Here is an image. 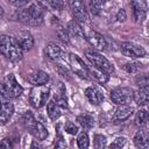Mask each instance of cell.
I'll return each instance as SVG.
<instances>
[{
  "label": "cell",
  "mask_w": 149,
  "mask_h": 149,
  "mask_svg": "<svg viewBox=\"0 0 149 149\" xmlns=\"http://www.w3.org/2000/svg\"><path fill=\"white\" fill-rule=\"evenodd\" d=\"M42 3L51 10H62L64 8V0H42Z\"/></svg>",
  "instance_id": "25"
},
{
  "label": "cell",
  "mask_w": 149,
  "mask_h": 149,
  "mask_svg": "<svg viewBox=\"0 0 149 149\" xmlns=\"http://www.w3.org/2000/svg\"><path fill=\"white\" fill-rule=\"evenodd\" d=\"M0 54L12 62L21 61L23 57V50L15 37L9 35H0Z\"/></svg>",
  "instance_id": "1"
},
{
  "label": "cell",
  "mask_w": 149,
  "mask_h": 149,
  "mask_svg": "<svg viewBox=\"0 0 149 149\" xmlns=\"http://www.w3.org/2000/svg\"><path fill=\"white\" fill-rule=\"evenodd\" d=\"M133 112H134L133 107H130L128 105H119V107L115 109V112L112 116V120H113V122H123L130 118Z\"/></svg>",
  "instance_id": "16"
},
{
  "label": "cell",
  "mask_w": 149,
  "mask_h": 149,
  "mask_svg": "<svg viewBox=\"0 0 149 149\" xmlns=\"http://www.w3.org/2000/svg\"><path fill=\"white\" fill-rule=\"evenodd\" d=\"M49 95H50V88L47 87L45 85L34 86L29 93V102L34 108H41L47 104Z\"/></svg>",
  "instance_id": "5"
},
{
  "label": "cell",
  "mask_w": 149,
  "mask_h": 149,
  "mask_svg": "<svg viewBox=\"0 0 149 149\" xmlns=\"http://www.w3.org/2000/svg\"><path fill=\"white\" fill-rule=\"evenodd\" d=\"M55 102L61 107V108H68V100H66V95H65V90L62 86L61 92H58L57 94H55Z\"/></svg>",
  "instance_id": "27"
},
{
  "label": "cell",
  "mask_w": 149,
  "mask_h": 149,
  "mask_svg": "<svg viewBox=\"0 0 149 149\" xmlns=\"http://www.w3.org/2000/svg\"><path fill=\"white\" fill-rule=\"evenodd\" d=\"M30 0H10V3L14 5L15 7H23L24 5H27Z\"/></svg>",
  "instance_id": "38"
},
{
  "label": "cell",
  "mask_w": 149,
  "mask_h": 149,
  "mask_svg": "<svg viewBox=\"0 0 149 149\" xmlns=\"http://www.w3.org/2000/svg\"><path fill=\"white\" fill-rule=\"evenodd\" d=\"M61 107L55 102V100H50L47 104V114L51 120H57L61 116Z\"/></svg>",
  "instance_id": "23"
},
{
  "label": "cell",
  "mask_w": 149,
  "mask_h": 149,
  "mask_svg": "<svg viewBox=\"0 0 149 149\" xmlns=\"http://www.w3.org/2000/svg\"><path fill=\"white\" fill-rule=\"evenodd\" d=\"M28 80L34 86L45 85L49 81V74L47 72L42 71V70H37V71H35V72H33L31 74L28 76Z\"/></svg>",
  "instance_id": "18"
},
{
  "label": "cell",
  "mask_w": 149,
  "mask_h": 149,
  "mask_svg": "<svg viewBox=\"0 0 149 149\" xmlns=\"http://www.w3.org/2000/svg\"><path fill=\"white\" fill-rule=\"evenodd\" d=\"M64 130L70 134V135H76L78 133V126L74 123V122H71V121H68L64 126Z\"/></svg>",
  "instance_id": "30"
},
{
  "label": "cell",
  "mask_w": 149,
  "mask_h": 149,
  "mask_svg": "<svg viewBox=\"0 0 149 149\" xmlns=\"http://www.w3.org/2000/svg\"><path fill=\"white\" fill-rule=\"evenodd\" d=\"M101 5H102L101 0H90V1H88L90 10H91V13L94 14V15H98V14L100 13V10H101Z\"/></svg>",
  "instance_id": "29"
},
{
  "label": "cell",
  "mask_w": 149,
  "mask_h": 149,
  "mask_svg": "<svg viewBox=\"0 0 149 149\" xmlns=\"http://www.w3.org/2000/svg\"><path fill=\"white\" fill-rule=\"evenodd\" d=\"M69 63L72 69V71L80 78L83 79H88V65L84 63V61L76 54H70L69 55Z\"/></svg>",
  "instance_id": "8"
},
{
  "label": "cell",
  "mask_w": 149,
  "mask_h": 149,
  "mask_svg": "<svg viewBox=\"0 0 149 149\" xmlns=\"http://www.w3.org/2000/svg\"><path fill=\"white\" fill-rule=\"evenodd\" d=\"M106 1H108V0H101V2L104 3V2H106Z\"/></svg>",
  "instance_id": "41"
},
{
  "label": "cell",
  "mask_w": 149,
  "mask_h": 149,
  "mask_svg": "<svg viewBox=\"0 0 149 149\" xmlns=\"http://www.w3.org/2000/svg\"><path fill=\"white\" fill-rule=\"evenodd\" d=\"M134 144L137 148L147 149L149 147V134L147 130H139L134 135Z\"/></svg>",
  "instance_id": "20"
},
{
  "label": "cell",
  "mask_w": 149,
  "mask_h": 149,
  "mask_svg": "<svg viewBox=\"0 0 149 149\" xmlns=\"http://www.w3.org/2000/svg\"><path fill=\"white\" fill-rule=\"evenodd\" d=\"M17 19L19 21H21L24 24L28 26H41L44 21V15H43V10L37 6V5H30L29 7L21 9L17 14Z\"/></svg>",
  "instance_id": "2"
},
{
  "label": "cell",
  "mask_w": 149,
  "mask_h": 149,
  "mask_svg": "<svg viewBox=\"0 0 149 149\" xmlns=\"http://www.w3.org/2000/svg\"><path fill=\"white\" fill-rule=\"evenodd\" d=\"M111 100L116 105H128L133 100V90L129 87H118L111 92Z\"/></svg>",
  "instance_id": "9"
},
{
  "label": "cell",
  "mask_w": 149,
  "mask_h": 149,
  "mask_svg": "<svg viewBox=\"0 0 149 149\" xmlns=\"http://www.w3.org/2000/svg\"><path fill=\"white\" fill-rule=\"evenodd\" d=\"M77 122L81 126L83 129L87 130L94 126V118L88 113H84V114H80L77 116Z\"/></svg>",
  "instance_id": "22"
},
{
  "label": "cell",
  "mask_w": 149,
  "mask_h": 149,
  "mask_svg": "<svg viewBox=\"0 0 149 149\" xmlns=\"http://www.w3.org/2000/svg\"><path fill=\"white\" fill-rule=\"evenodd\" d=\"M126 19H127L126 10H125V9H120V10L118 12V14H116V20H118L119 22H123Z\"/></svg>",
  "instance_id": "36"
},
{
  "label": "cell",
  "mask_w": 149,
  "mask_h": 149,
  "mask_svg": "<svg viewBox=\"0 0 149 149\" xmlns=\"http://www.w3.org/2000/svg\"><path fill=\"white\" fill-rule=\"evenodd\" d=\"M133 100H135V102L139 106L147 105V102L149 100V90H148V86H142L137 91L133 92Z\"/></svg>",
  "instance_id": "19"
},
{
  "label": "cell",
  "mask_w": 149,
  "mask_h": 149,
  "mask_svg": "<svg viewBox=\"0 0 149 149\" xmlns=\"http://www.w3.org/2000/svg\"><path fill=\"white\" fill-rule=\"evenodd\" d=\"M85 56L88 59V62L97 69L104 71L107 74H111L114 72V66L113 64L105 57L102 56L100 52L95 51V50H86L85 51Z\"/></svg>",
  "instance_id": "4"
},
{
  "label": "cell",
  "mask_w": 149,
  "mask_h": 149,
  "mask_svg": "<svg viewBox=\"0 0 149 149\" xmlns=\"http://www.w3.org/2000/svg\"><path fill=\"white\" fill-rule=\"evenodd\" d=\"M2 85L6 90V93H7L8 98H17L23 92V87L19 84V81L16 80V78L13 73H9L5 77V79L2 81Z\"/></svg>",
  "instance_id": "7"
},
{
  "label": "cell",
  "mask_w": 149,
  "mask_h": 149,
  "mask_svg": "<svg viewBox=\"0 0 149 149\" xmlns=\"http://www.w3.org/2000/svg\"><path fill=\"white\" fill-rule=\"evenodd\" d=\"M0 108H1V100H0Z\"/></svg>",
  "instance_id": "42"
},
{
  "label": "cell",
  "mask_w": 149,
  "mask_h": 149,
  "mask_svg": "<svg viewBox=\"0 0 149 149\" xmlns=\"http://www.w3.org/2000/svg\"><path fill=\"white\" fill-rule=\"evenodd\" d=\"M88 76H90V78H92L93 80H95L99 84H105L109 79L107 73H105L104 71H101V70H99V69H97L94 66L93 68L88 66Z\"/></svg>",
  "instance_id": "21"
},
{
  "label": "cell",
  "mask_w": 149,
  "mask_h": 149,
  "mask_svg": "<svg viewBox=\"0 0 149 149\" xmlns=\"http://www.w3.org/2000/svg\"><path fill=\"white\" fill-rule=\"evenodd\" d=\"M137 85L140 86V87H142V86H148V77L146 76V74H143L139 80H137Z\"/></svg>",
  "instance_id": "39"
},
{
  "label": "cell",
  "mask_w": 149,
  "mask_h": 149,
  "mask_svg": "<svg viewBox=\"0 0 149 149\" xmlns=\"http://www.w3.org/2000/svg\"><path fill=\"white\" fill-rule=\"evenodd\" d=\"M57 37L63 42V43H69L70 41V34L66 29H59L57 31Z\"/></svg>",
  "instance_id": "31"
},
{
  "label": "cell",
  "mask_w": 149,
  "mask_h": 149,
  "mask_svg": "<svg viewBox=\"0 0 149 149\" xmlns=\"http://www.w3.org/2000/svg\"><path fill=\"white\" fill-rule=\"evenodd\" d=\"M14 113V106L9 100L1 101L0 108V125H6Z\"/></svg>",
  "instance_id": "17"
},
{
  "label": "cell",
  "mask_w": 149,
  "mask_h": 149,
  "mask_svg": "<svg viewBox=\"0 0 149 149\" xmlns=\"http://www.w3.org/2000/svg\"><path fill=\"white\" fill-rule=\"evenodd\" d=\"M8 99L9 98H8L7 93H6V90H5L3 85H2V83H0V100L5 101V100H8Z\"/></svg>",
  "instance_id": "37"
},
{
  "label": "cell",
  "mask_w": 149,
  "mask_h": 149,
  "mask_svg": "<svg viewBox=\"0 0 149 149\" xmlns=\"http://www.w3.org/2000/svg\"><path fill=\"white\" fill-rule=\"evenodd\" d=\"M148 122V112L146 108H142L140 109L137 113H136V116H135V125L139 126V127H143L146 126Z\"/></svg>",
  "instance_id": "26"
},
{
  "label": "cell",
  "mask_w": 149,
  "mask_h": 149,
  "mask_svg": "<svg viewBox=\"0 0 149 149\" xmlns=\"http://www.w3.org/2000/svg\"><path fill=\"white\" fill-rule=\"evenodd\" d=\"M106 141H107L106 136H104V135H95L93 144H94L95 148H102V147L106 146Z\"/></svg>",
  "instance_id": "32"
},
{
  "label": "cell",
  "mask_w": 149,
  "mask_h": 149,
  "mask_svg": "<svg viewBox=\"0 0 149 149\" xmlns=\"http://www.w3.org/2000/svg\"><path fill=\"white\" fill-rule=\"evenodd\" d=\"M86 40L88 41V43L93 47V49L95 50H104L106 48V40L105 37L99 34L98 31L94 30H90L86 35H85Z\"/></svg>",
  "instance_id": "14"
},
{
  "label": "cell",
  "mask_w": 149,
  "mask_h": 149,
  "mask_svg": "<svg viewBox=\"0 0 149 149\" xmlns=\"http://www.w3.org/2000/svg\"><path fill=\"white\" fill-rule=\"evenodd\" d=\"M120 50L125 56L130 58H141L144 57L147 54L143 47L135 44L133 42H122L120 45Z\"/></svg>",
  "instance_id": "10"
},
{
  "label": "cell",
  "mask_w": 149,
  "mask_h": 149,
  "mask_svg": "<svg viewBox=\"0 0 149 149\" xmlns=\"http://www.w3.org/2000/svg\"><path fill=\"white\" fill-rule=\"evenodd\" d=\"M13 147V143L9 139H2L0 141V148H6V149H10Z\"/></svg>",
  "instance_id": "35"
},
{
  "label": "cell",
  "mask_w": 149,
  "mask_h": 149,
  "mask_svg": "<svg viewBox=\"0 0 149 149\" xmlns=\"http://www.w3.org/2000/svg\"><path fill=\"white\" fill-rule=\"evenodd\" d=\"M84 94H85L86 99L88 100V102L92 104V105H94V106L100 105L102 102V100H104V93H102V91L98 86H94V85L86 87L85 91H84Z\"/></svg>",
  "instance_id": "13"
},
{
  "label": "cell",
  "mask_w": 149,
  "mask_h": 149,
  "mask_svg": "<svg viewBox=\"0 0 149 149\" xmlns=\"http://www.w3.org/2000/svg\"><path fill=\"white\" fill-rule=\"evenodd\" d=\"M140 65L141 64H139V63H127L125 65V70L127 72H129V73H135L140 69Z\"/></svg>",
  "instance_id": "34"
},
{
  "label": "cell",
  "mask_w": 149,
  "mask_h": 149,
  "mask_svg": "<svg viewBox=\"0 0 149 149\" xmlns=\"http://www.w3.org/2000/svg\"><path fill=\"white\" fill-rule=\"evenodd\" d=\"M15 40L23 51H28L34 47V37L28 30L17 31L15 35Z\"/></svg>",
  "instance_id": "12"
},
{
  "label": "cell",
  "mask_w": 149,
  "mask_h": 149,
  "mask_svg": "<svg viewBox=\"0 0 149 149\" xmlns=\"http://www.w3.org/2000/svg\"><path fill=\"white\" fill-rule=\"evenodd\" d=\"M132 8H133V14L136 21L141 22L146 19L148 6L144 0H132Z\"/></svg>",
  "instance_id": "15"
},
{
  "label": "cell",
  "mask_w": 149,
  "mask_h": 149,
  "mask_svg": "<svg viewBox=\"0 0 149 149\" xmlns=\"http://www.w3.org/2000/svg\"><path fill=\"white\" fill-rule=\"evenodd\" d=\"M77 144H78V148L80 149H86L88 148L90 146V140H88V135L86 133H80L78 135V139H77Z\"/></svg>",
  "instance_id": "28"
},
{
  "label": "cell",
  "mask_w": 149,
  "mask_h": 149,
  "mask_svg": "<svg viewBox=\"0 0 149 149\" xmlns=\"http://www.w3.org/2000/svg\"><path fill=\"white\" fill-rule=\"evenodd\" d=\"M23 125L24 127L29 130V133L38 141H43L48 137V129L45 128V126L43 123H41L40 121H37L34 115L30 112H26L23 118H22Z\"/></svg>",
  "instance_id": "3"
},
{
  "label": "cell",
  "mask_w": 149,
  "mask_h": 149,
  "mask_svg": "<svg viewBox=\"0 0 149 149\" xmlns=\"http://www.w3.org/2000/svg\"><path fill=\"white\" fill-rule=\"evenodd\" d=\"M66 30L69 31V34L76 36V37H85V33H84L81 26H80L76 20H72V21L69 22Z\"/></svg>",
  "instance_id": "24"
},
{
  "label": "cell",
  "mask_w": 149,
  "mask_h": 149,
  "mask_svg": "<svg viewBox=\"0 0 149 149\" xmlns=\"http://www.w3.org/2000/svg\"><path fill=\"white\" fill-rule=\"evenodd\" d=\"M3 16V9H2V7L0 6V19Z\"/></svg>",
  "instance_id": "40"
},
{
  "label": "cell",
  "mask_w": 149,
  "mask_h": 149,
  "mask_svg": "<svg viewBox=\"0 0 149 149\" xmlns=\"http://www.w3.org/2000/svg\"><path fill=\"white\" fill-rule=\"evenodd\" d=\"M68 5L71 9L72 15L76 17V21L78 23L85 24L88 21V16H87L84 0H68Z\"/></svg>",
  "instance_id": "6"
},
{
  "label": "cell",
  "mask_w": 149,
  "mask_h": 149,
  "mask_svg": "<svg viewBox=\"0 0 149 149\" xmlns=\"http://www.w3.org/2000/svg\"><path fill=\"white\" fill-rule=\"evenodd\" d=\"M126 143V137L121 136V137H116L111 144H109V148H121L123 147Z\"/></svg>",
  "instance_id": "33"
},
{
  "label": "cell",
  "mask_w": 149,
  "mask_h": 149,
  "mask_svg": "<svg viewBox=\"0 0 149 149\" xmlns=\"http://www.w3.org/2000/svg\"><path fill=\"white\" fill-rule=\"evenodd\" d=\"M44 55L49 61H51L54 63H59L64 59V51L62 50L61 47H58L55 43H49L45 47Z\"/></svg>",
  "instance_id": "11"
}]
</instances>
